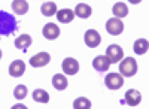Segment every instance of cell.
I'll return each mask as SVG.
<instances>
[{"label":"cell","mask_w":149,"mask_h":109,"mask_svg":"<svg viewBox=\"0 0 149 109\" xmlns=\"http://www.w3.org/2000/svg\"><path fill=\"white\" fill-rule=\"evenodd\" d=\"M0 58H2V50H0Z\"/></svg>","instance_id":"obj_26"},{"label":"cell","mask_w":149,"mask_h":109,"mask_svg":"<svg viewBox=\"0 0 149 109\" xmlns=\"http://www.w3.org/2000/svg\"><path fill=\"white\" fill-rule=\"evenodd\" d=\"M61 67H63V72H64L66 75H76L78 72H79V63H78V60H74L72 57L64 58V61H63V64H61Z\"/></svg>","instance_id":"obj_6"},{"label":"cell","mask_w":149,"mask_h":109,"mask_svg":"<svg viewBox=\"0 0 149 109\" xmlns=\"http://www.w3.org/2000/svg\"><path fill=\"white\" fill-rule=\"evenodd\" d=\"M100 42H102V36L98 34V31L91 29V30H88L85 33V43L90 48H97L98 45H100Z\"/></svg>","instance_id":"obj_9"},{"label":"cell","mask_w":149,"mask_h":109,"mask_svg":"<svg viewBox=\"0 0 149 109\" xmlns=\"http://www.w3.org/2000/svg\"><path fill=\"white\" fill-rule=\"evenodd\" d=\"M74 15L79 17V18H90L93 14V9L90 5H85V3H79L76 8H74Z\"/></svg>","instance_id":"obj_13"},{"label":"cell","mask_w":149,"mask_h":109,"mask_svg":"<svg viewBox=\"0 0 149 109\" xmlns=\"http://www.w3.org/2000/svg\"><path fill=\"white\" fill-rule=\"evenodd\" d=\"M148 46H149V43H148L146 39H137V41L134 42L133 50H134V52L137 54V55H143L148 51Z\"/></svg>","instance_id":"obj_19"},{"label":"cell","mask_w":149,"mask_h":109,"mask_svg":"<svg viewBox=\"0 0 149 109\" xmlns=\"http://www.w3.org/2000/svg\"><path fill=\"white\" fill-rule=\"evenodd\" d=\"M40 12H42L45 17H52V15L57 14V5L54 2H46V3L42 5Z\"/></svg>","instance_id":"obj_20"},{"label":"cell","mask_w":149,"mask_h":109,"mask_svg":"<svg viewBox=\"0 0 149 109\" xmlns=\"http://www.w3.org/2000/svg\"><path fill=\"white\" fill-rule=\"evenodd\" d=\"M106 57L109 58L110 63H119L121 60L124 58V51H122V48L119 45H116V43L109 45L106 48Z\"/></svg>","instance_id":"obj_3"},{"label":"cell","mask_w":149,"mask_h":109,"mask_svg":"<svg viewBox=\"0 0 149 109\" xmlns=\"http://www.w3.org/2000/svg\"><path fill=\"white\" fill-rule=\"evenodd\" d=\"M26 72V64H24L22 60H14L9 66V75L14 76V78H19L24 75Z\"/></svg>","instance_id":"obj_8"},{"label":"cell","mask_w":149,"mask_h":109,"mask_svg":"<svg viewBox=\"0 0 149 109\" xmlns=\"http://www.w3.org/2000/svg\"><path fill=\"white\" fill-rule=\"evenodd\" d=\"M33 99L37 103H48L49 102V94L45 90L39 88V90H34L33 91Z\"/></svg>","instance_id":"obj_21"},{"label":"cell","mask_w":149,"mask_h":109,"mask_svg":"<svg viewBox=\"0 0 149 109\" xmlns=\"http://www.w3.org/2000/svg\"><path fill=\"white\" fill-rule=\"evenodd\" d=\"M17 30V21L14 15L9 12L0 10V36H8L12 34Z\"/></svg>","instance_id":"obj_1"},{"label":"cell","mask_w":149,"mask_h":109,"mask_svg":"<svg viewBox=\"0 0 149 109\" xmlns=\"http://www.w3.org/2000/svg\"><path fill=\"white\" fill-rule=\"evenodd\" d=\"M104 84L109 90H119L124 85V79L121 73H107V76L104 78Z\"/></svg>","instance_id":"obj_4"},{"label":"cell","mask_w":149,"mask_h":109,"mask_svg":"<svg viewBox=\"0 0 149 109\" xmlns=\"http://www.w3.org/2000/svg\"><path fill=\"white\" fill-rule=\"evenodd\" d=\"M49 61H51V55H49L48 52H39V54H36L30 58V64L33 67H43Z\"/></svg>","instance_id":"obj_7"},{"label":"cell","mask_w":149,"mask_h":109,"mask_svg":"<svg viewBox=\"0 0 149 109\" xmlns=\"http://www.w3.org/2000/svg\"><path fill=\"white\" fill-rule=\"evenodd\" d=\"M142 100V96L137 90H128L124 97V103H127L128 106H137Z\"/></svg>","instance_id":"obj_12"},{"label":"cell","mask_w":149,"mask_h":109,"mask_svg":"<svg viewBox=\"0 0 149 109\" xmlns=\"http://www.w3.org/2000/svg\"><path fill=\"white\" fill-rule=\"evenodd\" d=\"M137 72V63L133 57H127V58H122L121 63H119V73L122 76H127L131 78L133 75H136Z\"/></svg>","instance_id":"obj_2"},{"label":"cell","mask_w":149,"mask_h":109,"mask_svg":"<svg viewBox=\"0 0 149 109\" xmlns=\"http://www.w3.org/2000/svg\"><path fill=\"white\" fill-rule=\"evenodd\" d=\"M42 33H43V36L46 39L54 41V39H57L60 36V27L57 26V24H54V22H48L46 26L43 27Z\"/></svg>","instance_id":"obj_10"},{"label":"cell","mask_w":149,"mask_h":109,"mask_svg":"<svg viewBox=\"0 0 149 109\" xmlns=\"http://www.w3.org/2000/svg\"><path fill=\"white\" fill-rule=\"evenodd\" d=\"M106 30L107 33H110L112 36H118L119 33H122L124 30V24L121 21V18H110L106 22Z\"/></svg>","instance_id":"obj_5"},{"label":"cell","mask_w":149,"mask_h":109,"mask_svg":"<svg viewBox=\"0 0 149 109\" xmlns=\"http://www.w3.org/2000/svg\"><path fill=\"white\" fill-rule=\"evenodd\" d=\"M31 36L30 34H21V36H18V38L15 39V46L18 48V50H24L26 51L27 48L31 45Z\"/></svg>","instance_id":"obj_15"},{"label":"cell","mask_w":149,"mask_h":109,"mask_svg":"<svg viewBox=\"0 0 149 109\" xmlns=\"http://www.w3.org/2000/svg\"><path fill=\"white\" fill-rule=\"evenodd\" d=\"M67 78L61 73H57L52 76V85L55 90H66L67 88Z\"/></svg>","instance_id":"obj_16"},{"label":"cell","mask_w":149,"mask_h":109,"mask_svg":"<svg viewBox=\"0 0 149 109\" xmlns=\"http://www.w3.org/2000/svg\"><path fill=\"white\" fill-rule=\"evenodd\" d=\"M112 12H113L115 18H124V17L128 15V8H127L125 3L118 2V3L113 5V8H112Z\"/></svg>","instance_id":"obj_17"},{"label":"cell","mask_w":149,"mask_h":109,"mask_svg":"<svg viewBox=\"0 0 149 109\" xmlns=\"http://www.w3.org/2000/svg\"><path fill=\"white\" fill-rule=\"evenodd\" d=\"M110 61H109V58L106 55H97L94 60H93V66L95 70L98 72H106L109 67H110Z\"/></svg>","instance_id":"obj_11"},{"label":"cell","mask_w":149,"mask_h":109,"mask_svg":"<svg viewBox=\"0 0 149 109\" xmlns=\"http://www.w3.org/2000/svg\"><path fill=\"white\" fill-rule=\"evenodd\" d=\"M73 108L74 109H90L91 108V102L85 97H79L73 102Z\"/></svg>","instance_id":"obj_22"},{"label":"cell","mask_w":149,"mask_h":109,"mask_svg":"<svg viewBox=\"0 0 149 109\" xmlns=\"http://www.w3.org/2000/svg\"><path fill=\"white\" fill-rule=\"evenodd\" d=\"M24 108H26V106H24V105H15V106H12V109H24Z\"/></svg>","instance_id":"obj_24"},{"label":"cell","mask_w":149,"mask_h":109,"mask_svg":"<svg viewBox=\"0 0 149 109\" xmlns=\"http://www.w3.org/2000/svg\"><path fill=\"white\" fill-rule=\"evenodd\" d=\"M57 18L60 22H70L74 18V12L72 9H60L57 10Z\"/></svg>","instance_id":"obj_18"},{"label":"cell","mask_w":149,"mask_h":109,"mask_svg":"<svg viewBox=\"0 0 149 109\" xmlns=\"http://www.w3.org/2000/svg\"><path fill=\"white\" fill-rule=\"evenodd\" d=\"M128 2H130V3H133V5H137V3H140V2H142V0H128Z\"/></svg>","instance_id":"obj_25"},{"label":"cell","mask_w":149,"mask_h":109,"mask_svg":"<svg viewBox=\"0 0 149 109\" xmlns=\"http://www.w3.org/2000/svg\"><path fill=\"white\" fill-rule=\"evenodd\" d=\"M27 96V87L26 85H17L15 87V90H14V97L15 99H18V100H22L24 97Z\"/></svg>","instance_id":"obj_23"},{"label":"cell","mask_w":149,"mask_h":109,"mask_svg":"<svg viewBox=\"0 0 149 109\" xmlns=\"http://www.w3.org/2000/svg\"><path fill=\"white\" fill-rule=\"evenodd\" d=\"M12 10H14L15 14H18V15L27 14V10H29L27 0H14V2H12Z\"/></svg>","instance_id":"obj_14"}]
</instances>
